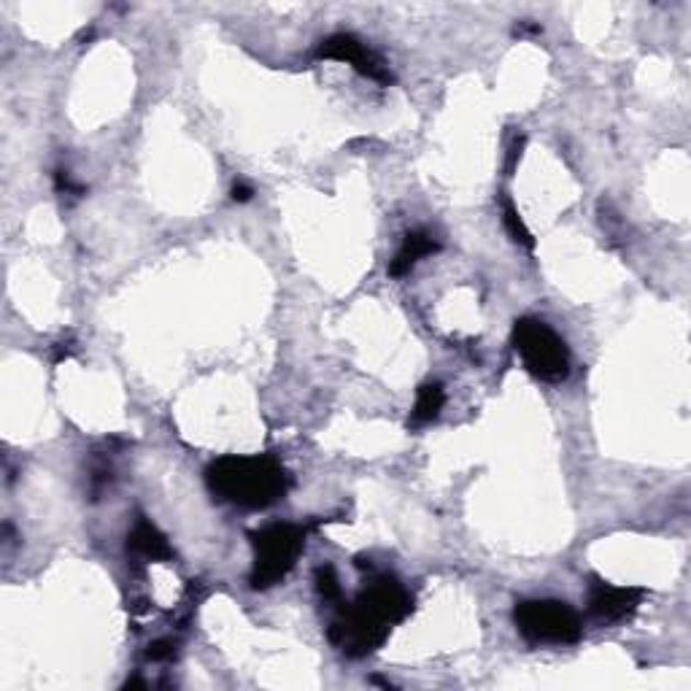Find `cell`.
<instances>
[{
    "mask_svg": "<svg viewBox=\"0 0 691 691\" xmlns=\"http://www.w3.org/2000/svg\"><path fill=\"white\" fill-rule=\"evenodd\" d=\"M357 603L365 607V611H371L375 618L390 624V627L405 622L414 613V597H410V592L401 581H395L390 575L375 578L371 586L357 597Z\"/></svg>",
    "mask_w": 691,
    "mask_h": 691,
    "instance_id": "obj_7",
    "label": "cell"
},
{
    "mask_svg": "<svg viewBox=\"0 0 691 691\" xmlns=\"http://www.w3.org/2000/svg\"><path fill=\"white\" fill-rule=\"evenodd\" d=\"M514 349L535 379L559 384L570 375L568 343L546 321L524 317L514 325Z\"/></svg>",
    "mask_w": 691,
    "mask_h": 691,
    "instance_id": "obj_3",
    "label": "cell"
},
{
    "mask_svg": "<svg viewBox=\"0 0 691 691\" xmlns=\"http://www.w3.org/2000/svg\"><path fill=\"white\" fill-rule=\"evenodd\" d=\"M522 146H524V139H516L514 146H511V152H508V176H511V171L516 168L518 160H522Z\"/></svg>",
    "mask_w": 691,
    "mask_h": 691,
    "instance_id": "obj_16",
    "label": "cell"
},
{
    "mask_svg": "<svg viewBox=\"0 0 691 691\" xmlns=\"http://www.w3.org/2000/svg\"><path fill=\"white\" fill-rule=\"evenodd\" d=\"M317 592L325 603H341V581L332 564H321L317 568Z\"/></svg>",
    "mask_w": 691,
    "mask_h": 691,
    "instance_id": "obj_13",
    "label": "cell"
},
{
    "mask_svg": "<svg viewBox=\"0 0 691 691\" xmlns=\"http://www.w3.org/2000/svg\"><path fill=\"white\" fill-rule=\"evenodd\" d=\"M503 224H505V230L511 232V238H514L516 243H522L524 249H535L533 232L527 230V224H524V219L518 217L516 206L511 200H505V206H503Z\"/></svg>",
    "mask_w": 691,
    "mask_h": 691,
    "instance_id": "obj_12",
    "label": "cell"
},
{
    "mask_svg": "<svg viewBox=\"0 0 691 691\" xmlns=\"http://www.w3.org/2000/svg\"><path fill=\"white\" fill-rule=\"evenodd\" d=\"M173 654H176V643L157 640V643H152V646H149L146 659H152V662H168V659H173Z\"/></svg>",
    "mask_w": 691,
    "mask_h": 691,
    "instance_id": "obj_14",
    "label": "cell"
},
{
    "mask_svg": "<svg viewBox=\"0 0 691 691\" xmlns=\"http://www.w3.org/2000/svg\"><path fill=\"white\" fill-rule=\"evenodd\" d=\"M643 600V589L635 586H611L605 581H594L592 592H589V611L600 618V622H622V618L633 616Z\"/></svg>",
    "mask_w": 691,
    "mask_h": 691,
    "instance_id": "obj_8",
    "label": "cell"
},
{
    "mask_svg": "<svg viewBox=\"0 0 691 691\" xmlns=\"http://www.w3.org/2000/svg\"><path fill=\"white\" fill-rule=\"evenodd\" d=\"M392 627L390 624H384L381 618H375L371 611H365L360 603H349L341 607V613H338L336 622L330 624V643L338 648V651H343L346 657L351 659H362L368 657V654L379 651L381 646L386 643V637H390Z\"/></svg>",
    "mask_w": 691,
    "mask_h": 691,
    "instance_id": "obj_5",
    "label": "cell"
},
{
    "mask_svg": "<svg viewBox=\"0 0 691 691\" xmlns=\"http://www.w3.org/2000/svg\"><path fill=\"white\" fill-rule=\"evenodd\" d=\"M438 249H440V243L435 241L430 232H425V230L408 232V235H405V241H403V246L397 249L395 260L390 262V276H395V278L405 276V273L414 271L416 262L430 257V254L438 252Z\"/></svg>",
    "mask_w": 691,
    "mask_h": 691,
    "instance_id": "obj_10",
    "label": "cell"
},
{
    "mask_svg": "<svg viewBox=\"0 0 691 691\" xmlns=\"http://www.w3.org/2000/svg\"><path fill=\"white\" fill-rule=\"evenodd\" d=\"M128 551L133 557L146 559V562H168L173 557V548L163 533L152 522L141 518L128 535Z\"/></svg>",
    "mask_w": 691,
    "mask_h": 691,
    "instance_id": "obj_9",
    "label": "cell"
},
{
    "mask_svg": "<svg viewBox=\"0 0 691 691\" xmlns=\"http://www.w3.org/2000/svg\"><path fill=\"white\" fill-rule=\"evenodd\" d=\"M206 484L224 503L262 511L289 492V473L273 457L230 454L208 464Z\"/></svg>",
    "mask_w": 691,
    "mask_h": 691,
    "instance_id": "obj_1",
    "label": "cell"
},
{
    "mask_svg": "<svg viewBox=\"0 0 691 691\" xmlns=\"http://www.w3.org/2000/svg\"><path fill=\"white\" fill-rule=\"evenodd\" d=\"M249 538H252L254 548V564L252 575H249L252 589H271L282 583L306 548V529L297 524H271Z\"/></svg>",
    "mask_w": 691,
    "mask_h": 691,
    "instance_id": "obj_2",
    "label": "cell"
},
{
    "mask_svg": "<svg viewBox=\"0 0 691 691\" xmlns=\"http://www.w3.org/2000/svg\"><path fill=\"white\" fill-rule=\"evenodd\" d=\"M514 622L524 640L538 646H568L583 635L581 616L562 600H522Z\"/></svg>",
    "mask_w": 691,
    "mask_h": 691,
    "instance_id": "obj_4",
    "label": "cell"
},
{
    "mask_svg": "<svg viewBox=\"0 0 691 691\" xmlns=\"http://www.w3.org/2000/svg\"><path fill=\"white\" fill-rule=\"evenodd\" d=\"M319 59H338V63H349L357 74H362L365 79L379 81V85H392L390 65L384 63L375 52L368 50L357 35L351 33H336L330 39H325L317 50Z\"/></svg>",
    "mask_w": 691,
    "mask_h": 691,
    "instance_id": "obj_6",
    "label": "cell"
},
{
    "mask_svg": "<svg viewBox=\"0 0 691 691\" xmlns=\"http://www.w3.org/2000/svg\"><path fill=\"white\" fill-rule=\"evenodd\" d=\"M446 403V390L438 384V381H430V384H421L419 392H416V403H414V414H410V421L414 425H427L435 416L440 414Z\"/></svg>",
    "mask_w": 691,
    "mask_h": 691,
    "instance_id": "obj_11",
    "label": "cell"
},
{
    "mask_svg": "<svg viewBox=\"0 0 691 691\" xmlns=\"http://www.w3.org/2000/svg\"><path fill=\"white\" fill-rule=\"evenodd\" d=\"M252 195H254V189L249 187V184H235V187H232V200L235 202L252 200Z\"/></svg>",
    "mask_w": 691,
    "mask_h": 691,
    "instance_id": "obj_15",
    "label": "cell"
}]
</instances>
